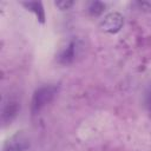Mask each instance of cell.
<instances>
[{
    "mask_svg": "<svg viewBox=\"0 0 151 151\" xmlns=\"http://www.w3.org/2000/svg\"><path fill=\"white\" fill-rule=\"evenodd\" d=\"M133 5L142 12L151 13V1H136Z\"/></svg>",
    "mask_w": 151,
    "mask_h": 151,
    "instance_id": "cell-8",
    "label": "cell"
},
{
    "mask_svg": "<svg viewBox=\"0 0 151 151\" xmlns=\"http://www.w3.org/2000/svg\"><path fill=\"white\" fill-rule=\"evenodd\" d=\"M99 26L105 33L116 34L124 26V17L119 12H110L104 15V18L100 20Z\"/></svg>",
    "mask_w": 151,
    "mask_h": 151,
    "instance_id": "cell-2",
    "label": "cell"
},
{
    "mask_svg": "<svg viewBox=\"0 0 151 151\" xmlns=\"http://www.w3.org/2000/svg\"><path fill=\"white\" fill-rule=\"evenodd\" d=\"M20 5L28 12H31L38 20V22H40L41 25L45 24L46 21V13H45V8H44V4L41 1H21Z\"/></svg>",
    "mask_w": 151,
    "mask_h": 151,
    "instance_id": "cell-5",
    "label": "cell"
},
{
    "mask_svg": "<svg viewBox=\"0 0 151 151\" xmlns=\"http://www.w3.org/2000/svg\"><path fill=\"white\" fill-rule=\"evenodd\" d=\"M59 91V85L57 84H45L39 86L32 96L31 100V112L32 114L40 113L41 110H44L57 96Z\"/></svg>",
    "mask_w": 151,
    "mask_h": 151,
    "instance_id": "cell-1",
    "label": "cell"
},
{
    "mask_svg": "<svg viewBox=\"0 0 151 151\" xmlns=\"http://www.w3.org/2000/svg\"><path fill=\"white\" fill-rule=\"evenodd\" d=\"M105 7H106V5H105L104 2H101V1H91V2L88 4L87 11H88V13H90L91 15L98 17V15H100V14L104 13Z\"/></svg>",
    "mask_w": 151,
    "mask_h": 151,
    "instance_id": "cell-7",
    "label": "cell"
},
{
    "mask_svg": "<svg viewBox=\"0 0 151 151\" xmlns=\"http://www.w3.org/2000/svg\"><path fill=\"white\" fill-rule=\"evenodd\" d=\"M2 151H11V150H2Z\"/></svg>",
    "mask_w": 151,
    "mask_h": 151,
    "instance_id": "cell-11",
    "label": "cell"
},
{
    "mask_svg": "<svg viewBox=\"0 0 151 151\" xmlns=\"http://www.w3.org/2000/svg\"><path fill=\"white\" fill-rule=\"evenodd\" d=\"M54 5L60 11H67V9H70L74 5V1H71V0H60V1H55Z\"/></svg>",
    "mask_w": 151,
    "mask_h": 151,
    "instance_id": "cell-9",
    "label": "cell"
},
{
    "mask_svg": "<svg viewBox=\"0 0 151 151\" xmlns=\"http://www.w3.org/2000/svg\"><path fill=\"white\" fill-rule=\"evenodd\" d=\"M77 54V42L76 41H71L66 48H64L60 54H59V63L60 64H64V65H67L73 61L74 57Z\"/></svg>",
    "mask_w": 151,
    "mask_h": 151,
    "instance_id": "cell-6",
    "label": "cell"
},
{
    "mask_svg": "<svg viewBox=\"0 0 151 151\" xmlns=\"http://www.w3.org/2000/svg\"><path fill=\"white\" fill-rule=\"evenodd\" d=\"M20 110V103L15 98H5L2 100V107H1V122L2 125H9L15 117L18 116Z\"/></svg>",
    "mask_w": 151,
    "mask_h": 151,
    "instance_id": "cell-3",
    "label": "cell"
},
{
    "mask_svg": "<svg viewBox=\"0 0 151 151\" xmlns=\"http://www.w3.org/2000/svg\"><path fill=\"white\" fill-rule=\"evenodd\" d=\"M145 106H146L147 111L151 113V92H149L145 97Z\"/></svg>",
    "mask_w": 151,
    "mask_h": 151,
    "instance_id": "cell-10",
    "label": "cell"
},
{
    "mask_svg": "<svg viewBox=\"0 0 151 151\" xmlns=\"http://www.w3.org/2000/svg\"><path fill=\"white\" fill-rule=\"evenodd\" d=\"M29 147V140L27 138V136L20 131L17 132L15 134H13L12 137H9L4 146L2 150H11V151H27Z\"/></svg>",
    "mask_w": 151,
    "mask_h": 151,
    "instance_id": "cell-4",
    "label": "cell"
}]
</instances>
